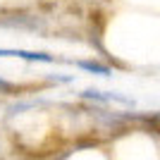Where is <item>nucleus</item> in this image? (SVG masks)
I'll list each match as a JSON object with an SVG mask.
<instances>
[{
  "label": "nucleus",
  "instance_id": "obj_2",
  "mask_svg": "<svg viewBox=\"0 0 160 160\" xmlns=\"http://www.w3.org/2000/svg\"><path fill=\"white\" fill-rule=\"evenodd\" d=\"M81 67H84V69H91V72H100V74H110V69H108V67H100V65H93V62H79Z\"/></svg>",
  "mask_w": 160,
  "mask_h": 160
},
{
  "label": "nucleus",
  "instance_id": "obj_1",
  "mask_svg": "<svg viewBox=\"0 0 160 160\" xmlns=\"http://www.w3.org/2000/svg\"><path fill=\"white\" fill-rule=\"evenodd\" d=\"M0 58H24V60L53 62L50 55H46V53H31V50H2V48H0Z\"/></svg>",
  "mask_w": 160,
  "mask_h": 160
}]
</instances>
